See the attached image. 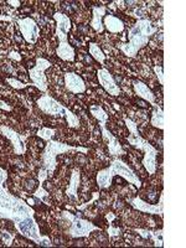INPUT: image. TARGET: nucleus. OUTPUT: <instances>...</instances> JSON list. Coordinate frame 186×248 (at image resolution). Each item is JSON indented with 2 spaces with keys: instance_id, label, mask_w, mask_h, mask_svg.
Wrapping results in <instances>:
<instances>
[{
  "instance_id": "obj_6",
  "label": "nucleus",
  "mask_w": 186,
  "mask_h": 248,
  "mask_svg": "<svg viewBox=\"0 0 186 248\" xmlns=\"http://www.w3.org/2000/svg\"><path fill=\"white\" fill-rule=\"evenodd\" d=\"M37 107L41 112H44L47 116L52 117H63L67 122V125L70 128H79V118L75 114L72 110L68 109L63 105H61L59 101L51 97L50 94H44L37 99Z\"/></svg>"
},
{
  "instance_id": "obj_21",
  "label": "nucleus",
  "mask_w": 186,
  "mask_h": 248,
  "mask_svg": "<svg viewBox=\"0 0 186 248\" xmlns=\"http://www.w3.org/2000/svg\"><path fill=\"white\" fill-rule=\"evenodd\" d=\"M133 231H136L137 233H139V236H141L145 240H153L154 241L155 247H163V230H159V231H150V230H143V229H134Z\"/></svg>"
},
{
  "instance_id": "obj_1",
  "label": "nucleus",
  "mask_w": 186,
  "mask_h": 248,
  "mask_svg": "<svg viewBox=\"0 0 186 248\" xmlns=\"http://www.w3.org/2000/svg\"><path fill=\"white\" fill-rule=\"evenodd\" d=\"M8 179V171L0 168V217L8 218L19 225L29 217H35V211L23 199L17 198L8 191L4 183Z\"/></svg>"
},
{
  "instance_id": "obj_31",
  "label": "nucleus",
  "mask_w": 186,
  "mask_h": 248,
  "mask_svg": "<svg viewBox=\"0 0 186 248\" xmlns=\"http://www.w3.org/2000/svg\"><path fill=\"white\" fill-rule=\"evenodd\" d=\"M8 59L14 60V61L20 62V61H21V60H23V57H21V55H20L19 52H16V51H12V52H10V54L8 55Z\"/></svg>"
},
{
  "instance_id": "obj_8",
  "label": "nucleus",
  "mask_w": 186,
  "mask_h": 248,
  "mask_svg": "<svg viewBox=\"0 0 186 248\" xmlns=\"http://www.w3.org/2000/svg\"><path fill=\"white\" fill-rule=\"evenodd\" d=\"M51 67V62L44 57H37L35 61V66L32 68H29V75H30L31 85L35 86L37 90L41 92H47V78H46L45 71Z\"/></svg>"
},
{
  "instance_id": "obj_13",
  "label": "nucleus",
  "mask_w": 186,
  "mask_h": 248,
  "mask_svg": "<svg viewBox=\"0 0 186 248\" xmlns=\"http://www.w3.org/2000/svg\"><path fill=\"white\" fill-rule=\"evenodd\" d=\"M54 20L56 21V30H55V34L59 37L60 43H65L68 41V32H70L71 28H72V23H71V19L63 13H55Z\"/></svg>"
},
{
  "instance_id": "obj_18",
  "label": "nucleus",
  "mask_w": 186,
  "mask_h": 248,
  "mask_svg": "<svg viewBox=\"0 0 186 248\" xmlns=\"http://www.w3.org/2000/svg\"><path fill=\"white\" fill-rule=\"evenodd\" d=\"M133 90H134V93L137 96L143 98L144 101L149 102L150 105L155 103V94L144 82L139 81V79H134L133 81Z\"/></svg>"
},
{
  "instance_id": "obj_4",
  "label": "nucleus",
  "mask_w": 186,
  "mask_h": 248,
  "mask_svg": "<svg viewBox=\"0 0 186 248\" xmlns=\"http://www.w3.org/2000/svg\"><path fill=\"white\" fill-rule=\"evenodd\" d=\"M117 175L122 176L124 180H127L128 183L136 186L137 189H140L141 187V180L139 179L138 175L136 174V171L125 161L121 160L119 158H114L112 160V163H110L109 167L106 168V169L99 170L97 172L96 180L99 189H108L112 185L113 178L117 176Z\"/></svg>"
},
{
  "instance_id": "obj_27",
  "label": "nucleus",
  "mask_w": 186,
  "mask_h": 248,
  "mask_svg": "<svg viewBox=\"0 0 186 248\" xmlns=\"http://www.w3.org/2000/svg\"><path fill=\"white\" fill-rule=\"evenodd\" d=\"M0 237H1V241L5 243V246H12L13 245V241L15 238V233H12V232H8V231H3L0 233Z\"/></svg>"
},
{
  "instance_id": "obj_5",
  "label": "nucleus",
  "mask_w": 186,
  "mask_h": 248,
  "mask_svg": "<svg viewBox=\"0 0 186 248\" xmlns=\"http://www.w3.org/2000/svg\"><path fill=\"white\" fill-rule=\"evenodd\" d=\"M124 123H125L128 130H129V137L127 138L128 143H129L132 147L137 148V149L141 150V152L144 153L141 164L144 165V168H145V170L148 171V174H155L156 167H158V165H156V156H158L159 152L153 147L149 141L145 140V139L139 134V130L138 127H137L136 122L125 117V118H124Z\"/></svg>"
},
{
  "instance_id": "obj_7",
  "label": "nucleus",
  "mask_w": 186,
  "mask_h": 248,
  "mask_svg": "<svg viewBox=\"0 0 186 248\" xmlns=\"http://www.w3.org/2000/svg\"><path fill=\"white\" fill-rule=\"evenodd\" d=\"M62 217L71 222V227L68 230V236L72 238H82V237H88L93 231H102L98 226H96L91 221L81 218L78 216L70 214L67 211H62Z\"/></svg>"
},
{
  "instance_id": "obj_34",
  "label": "nucleus",
  "mask_w": 186,
  "mask_h": 248,
  "mask_svg": "<svg viewBox=\"0 0 186 248\" xmlns=\"http://www.w3.org/2000/svg\"><path fill=\"white\" fill-rule=\"evenodd\" d=\"M6 3L9 4V5H12L13 8H19L20 5H21V1H20V0H8V1H6Z\"/></svg>"
},
{
  "instance_id": "obj_32",
  "label": "nucleus",
  "mask_w": 186,
  "mask_h": 248,
  "mask_svg": "<svg viewBox=\"0 0 186 248\" xmlns=\"http://www.w3.org/2000/svg\"><path fill=\"white\" fill-rule=\"evenodd\" d=\"M99 198V194L98 192H94V194H93V199L91 201H88V202H86L85 205H82V206H78V210H85L86 207H87V206H90V205H92V202L94 200H97V199Z\"/></svg>"
},
{
  "instance_id": "obj_30",
  "label": "nucleus",
  "mask_w": 186,
  "mask_h": 248,
  "mask_svg": "<svg viewBox=\"0 0 186 248\" xmlns=\"http://www.w3.org/2000/svg\"><path fill=\"white\" fill-rule=\"evenodd\" d=\"M107 232H108V236H109V238H112V237H114V236H119V234L122 233V230L119 229V227H113L112 223H109V227H108Z\"/></svg>"
},
{
  "instance_id": "obj_33",
  "label": "nucleus",
  "mask_w": 186,
  "mask_h": 248,
  "mask_svg": "<svg viewBox=\"0 0 186 248\" xmlns=\"http://www.w3.org/2000/svg\"><path fill=\"white\" fill-rule=\"evenodd\" d=\"M0 109L5 110V112H12L13 107L10 105H8L6 102H4V101H1V99H0Z\"/></svg>"
},
{
  "instance_id": "obj_37",
  "label": "nucleus",
  "mask_w": 186,
  "mask_h": 248,
  "mask_svg": "<svg viewBox=\"0 0 186 248\" xmlns=\"http://www.w3.org/2000/svg\"><path fill=\"white\" fill-rule=\"evenodd\" d=\"M1 57H3V56H1V55H0V60H1Z\"/></svg>"
},
{
  "instance_id": "obj_12",
  "label": "nucleus",
  "mask_w": 186,
  "mask_h": 248,
  "mask_svg": "<svg viewBox=\"0 0 186 248\" xmlns=\"http://www.w3.org/2000/svg\"><path fill=\"white\" fill-rule=\"evenodd\" d=\"M130 205L134 207L138 211L143 212V214H149V215H158V216L163 217L164 216V195H160V200L156 205H152V203H148L140 199L139 196L133 199L130 201Z\"/></svg>"
},
{
  "instance_id": "obj_14",
  "label": "nucleus",
  "mask_w": 186,
  "mask_h": 248,
  "mask_svg": "<svg viewBox=\"0 0 186 248\" xmlns=\"http://www.w3.org/2000/svg\"><path fill=\"white\" fill-rule=\"evenodd\" d=\"M101 134L103 140L107 144L109 155H112L114 158H119V156L125 154V150L123 149V147L121 145L118 139L113 136L112 132H109V130L107 129V127H101Z\"/></svg>"
},
{
  "instance_id": "obj_10",
  "label": "nucleus",
  "mask_w": 186,
  "mask_h": 248,
  "mask_svg": "<svg viewBox=\"0 0 186 248\" xmlns=\"http://www.w3.org/2000/svg\"><path fill=\"white\" fill-rule=\"evenodd\" d=\"M0 133H1L6 139H9V140L12 141L13 149H14V154L16 155L25 154L26 136H21V134H19L17 132H15L13 128L6 127V125H0Z\"/></svg>"
},
{
  "instance_id": "obj_20",
  "label": "nucleus",
  "mask_w": 186,
  "mask_h": 248,
  "mask_svg": "<svg viewBox=\"0 0 186 248\" xmlns=\"http://www.w3.org/2000/svg\"><path fill=\"white\" fill-rule=\"evenodd\" d=\"M56 55L62 60V61L66 62H74L75 59H76L75 48L70 45L68 41L59 44V46H57L56 48Z\"/></svg>"
},
{
  "instance_id": "obj_16",
  "label": "nucleus",
  "mask_w": 186,
  "mask_h": 248,
  "mask_svg": "<svg viewBox=\"0 0 186 248\" xmlns=\"http://www.w3.org/2000/svg\"><path fill=\"white\" fill-rule=\"evenodd\" d=\"M79 184H81V170H79V168H74L72 172H71L70 184L67 185V189L65 191L67 198L72 199V200H77L78 199L77 192H78Z\"/></svg>"
},
{
  "instance_id": "obj_2",
  "label": "nucleus",
  "mask_w": 186,
  "mask_h": 248,
  "mask_svg": "<svg viewBox=\"0 0 186 248\" xmlns=\"http://www.w3.org/2000/svg\"><path fill=\"white\" fill-rule=\"evenodd\" d=\"M70 152H79L83 153V154H87V153L90 152V149L86 147H74V145L61 143V141L54 140V139H51V140H48L47 143H46L45 149H44L43 154H41L43 167H41L39 175H37L40 185H43L44 181L47 180L48 178H51V176L54 175L57 167V155L65 154V153Z\"/></svg>"
},
{
  "instance_id": "obj_35",
  "label": "nucleus",
  "mask_w": 186,
  "mask_h": 248,
  "mask_svg": "<svg viewBox=\"0 0 186 248\" xmlns=\"http://www.w3.org/2000/svg\"><path fill=\"white\" fill-rule=\"evenodd\" d=\"M0 20H3V21H10V23H13V21H14V17L10 16V15H0Z\"/></svg>"
},
{
  "instance_id": "obj_25",
  "label": "nucleus",
  "mask_w": 186,
  "mask_h": 248,
  "mask_svg": "<svg viewBox=\"0 0 186 248\" xmlns=\"http://www.w3.org/2000/svg\"><path fill=\"white\" fill-rule=\"evenodd\" d=\"M55 134H56V129H52V128H46V127L41 128V129L37 130V133H36V136L45 141L51 140V139L54 138Z\"/></svg>"
},
{
  "instance_id": "obj_3",
  "label": "nucleus",
  "mask_w": 186,
  "mask_h": 248,
  "mask_svg": "<svg viewBox=\"0 0 186 248\" xmlns=\"http://www.w3.org/2000/svg\"><path fill=\"white\" fill-rule=\"evenodd\" d=\"M158 31L156 26H153V23L149 19H138L134 26L128 32L129 43L122 44L119 48L127 57L136 59L139 50L149 44V40L153 35Z\"/></svg>"
},
{
  "instance_id": "obj_11",
  "label": "nucleus",
  "mask_w": 186,
  "mask_h": 248,
  "mask_svg": "<svg viewBox=\"0 0 186 248\" xmlns=\"http://www.w3.org/2000/svg\"><path fill=\"white\" fill-rule=\"evenodd\" d=\"M97 77H98L99 85L103 87V90L107 93H109L110 96H119L122 93L121 87L117 85L116 79L113 77V75L110 74L109 71L106 67H102L97 71Z\"/></svg>"
},
{
  "instance_id": "obj_9",
  "label": "nucleus",
  "mask_w": 186,
  "mask_h": 248,
  "mask_svg": "<svg viewBox=\"0 0 186 248\" xmlns=\"http://www.w3.org/2000/svg\"><path fill=\"white\" fill-rule=\"evenodd\" d=\"M16 24L26 43L32 44V45L37 43V40L40 37V28L32 17L17 19Z\"/></svg>"
},
{
  "instance_id": "obj_26",
  "label": "nucleus",
  "mask_w": 186,
  "mask_h": 248,
  "mask_svg": "<svg viewBox=\"0 0 186 248\" xmlns=\"http://www.w3.org/2000/svg\"><path fill=\"white\" fill-rule=\"evenodd\" d=\"M5 82L10 86V87L14 88V90H24V88H26L29 86L28 83H23V82H20L19 79L10 78V77L5 78Z\"/></svg>"
},
{
  "instance_id": "obj_24",
  "label": "nucleus",
  "mask_w": 186,
  "mask_h": 248,
  "mask_svg": "<svg viewBox=\"0 0 186 248\" xmlns=\"http://www.w3.org/2000/svg\"><path fill=\"white\" fill-rule=\"evenodd\" d=\"M88 51H90L91 56L96 60L97 62H99L101 65H105L106 55H105V52L102 51V48L99 47L98 44L90 43V45H88Z\"/></svg>"
},
{
  "instance_id": "obj_29",
  "label": "nucleus",
  "mask_w": 186,
  "mask_h": 248,
  "mask_svg": "<svg viewBox=\"0 0 186 248\" xmlns=\"http://www.w3.org/2000/svg\"><path fill=\"white\" fill-rule=\"evenodd\" d=\"M153 70H154L155 75H156V77L159 78L160 85L164 86V68H163V66H154V67H153Z\"/></svg>"
},
{
  "instance_id": "obj_36",
  "label": "nucleus",
  "mask_w": 186,
  "mask_h": 248,
  "mask_svg": "<svg viewBox=\"0 0 186 248\" xmlns=\"http://www.w3.org/2000/svg\"><path fill=\"white\" fill-rule=\"evenodd\" d=\"M106 218H107V220L109 221V223H112V221L114 220V218H116V216H114V215H113V214H108L107 216H106Z\"/></svg>"
},
{
  "instance_id": "obj_17",
  "label": "nucleus",
  "mask_w": 186,
  "mask_h": 248,
  "mask_svg": "<svg viewBox=\"0 0 186 248\" xmlns=\"http://www.w3.org/2000/svg\"><path fill=\"white\" fill-rule=\"evenodd\" d=\"M106 12L107 9L106 6H92V21H91V28L93 30L101 34L105 31V26H103V17L106 16Z\"/></svg>"
},
{
  "instance_id": "obj_28",
  "label": "nucleus",
  "mask_w": 186,
  "mask_h": 248,
  "mask_svg": "<svg viewBox=\"0 0 186 248\" xmlns=\"http://www.w3.org/2000/svg\"><path fill=\"white\" fill-rule=\"evenodd\" d=\"M48 195H50V194H48V192L46 191L45 189H44L43 185H40L39 189H37L36 191H35L34 196H35V198L40 199V201H43L44 203H47V201H46V198H47Z\"/></svg>"
},
{
  "instance_id": "obj_15",
  "label": "nucleus",
  "mask_w": 186,
  "mask_h": 248,
  "mask_svg": "<svg viewBox=\"0 0 186 248\" xmlns=\"http://www.w3.org/2000/svg\"><path fill=\"white\" fill-rule=\"evenodd\" d=\"M63 79H65L66 88L71 93L81 94V93L86 92V83L79 75L75 74V72H66Z\"/></svg>"
},
{
  "instance_id": "obj_23",
  "label": "nucleus",
  "mask_w": 186,
  "mask_h": 248,
  "mask_svg": "<svg viewBox=\"0 0 186 248\" xmlns=\"http://www.w3.org/2000/svg\"><path fill=\"white\" fill-rule=\"evenodd\" d=\"M90 112L93 116V118H96L98 121L99 125L101 127H106V124L108 122V113L103 109V107L99 105H92L90 107Z\"/></svg>"
},
{
  "instance_id": "obj_22",
  "label": "nucleus",
  "mask_w": 186,
  "mask_h": 248,
  "mask_svg": "<svg viewBox=\"0 0 186 248\" xmlns=\"http://www.w3.org/2000/svg\"><path fill=\"white\" fill-rule=\"evenodd\" d=\"M153 112H152V118H150V124L153 127L158 128V129H164V112L163 108L156 103H153Z\"/></svg>"
},
{
  "instance_id": "obj_19",
  "label": "nucleus",
  "mask_w": 186,
  "mask_h": 248,
  "mask_svg": "<svg viewBox=\"0 0 186 248\" xmlns=\"http://www.w3.org/2000/svg\"><path fill=\"white\" fill-rule=\"evenodd\" d=\"M103 26L105 29H107L109 32L112 34H119V32H123L124 31V23L122 21L119 17L114 16V15H106L103 17Z\"/></svg>"
}]
</instances>
